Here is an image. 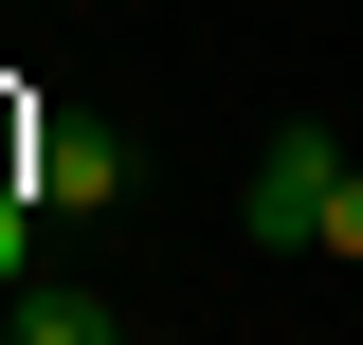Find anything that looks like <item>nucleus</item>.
Segmentation results:
<instances>
[{
    "label": "nucleus",
    "mask_w": 363,
    "mask_h": 345,
    "mask_svg": "<svg viewBox=\"0 0 363 345\" xmlns=\"http://www.w3.org/2000/svg\"><path fill=\"white\" fill-rule=\"evenodd\" d=\"M327 200H345V146L327 128H272L255 182H236V236H255V255H327Z\"/></svg>",
    "instance_id": "nucleus-1"
},
{
    "label": "nucleus",
    "mask_w": 363,
    "mask_h": 345,
    "mask_svg": "<svg viewBox=\"0 0 363 345\" xmlns=\"http://www.w3.org/2000/svg\"><path fill=\"white\" fill-rule=\"evenodd\" d=\"M18 182H37V218H128V128L109 109H37L18 128Z\"/></svg>",
    "instance_id": "nucleus-2"
},
{
    "label": "nucleus",
    "mask_w": 363,
    "mask_h": 345,
    "mask_svg": "<svg viewBox=\"0 0 363 345\" xmlns=\"http://www.w3.org/2000/svg\"><path fill=\"white\" fill-rule=\"evenodd\" d=\"M0 345H128V309H109V291H73V273H55V291H18V327H0Z\"/></svg>",
    "instance_id": "nucleus-3"
},
{
    "label": "nucleus",
    "mask_w": 363,
    "mask_h": 345,
    "mask_svg": "<svg viewBox=\"0 0 363 345\" xmlns=\"http://www.w3.org/2000/svg\"><path fill=\"white\" fill-rule=\"evenodd\" d=\"M327 255H345V273H363V164H345V200H327Z\"/></svg>",
    "instance_id": "nucleus-4"
}]
</instances>
